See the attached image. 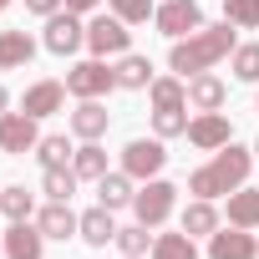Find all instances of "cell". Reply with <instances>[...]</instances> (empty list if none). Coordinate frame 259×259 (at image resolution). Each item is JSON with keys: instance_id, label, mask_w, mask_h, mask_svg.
Segmentation results:
<instances>
[{"instance_id": "obj_1", "label": "cell", "mask_w": 259, "mask_h": 259, "mask_svg": "<svg viewBox=\"0 0 259 259\" xmlns=\"http://www.w3.org/2000/svg\"><path fill=\"white\" fill-rule=\"evenodd\" d=\"M234 31L239 26H198L193 36H183V41H173V51H168V66L178 71V76H198V71H208V66H219L224 56H234Z\"/></svg>"}, {"instance_id": "obj_2", "label": "cell", "mask_w": 259, "mask_h": 259, "mask_svg": "<svg viewBox=\"0 0 259 259\" xmlns=\"http://www.w3.org/2000/svg\"><path fill=\"white\" fill-rule=\"evenodd\" d=\"M249 168H254L249 148L229 143V148H219L203 168H193V173H188V193H193V198H219V193H234V188H244Z\"/></svg>"}, {"instance_id": "obj_3", "label": "cell", "mask_w": 259, "mask_h": 259, "mask_svg": "<svg viewBox=\"0 0 259 259\" xmlns=\"http://www.w3.org/2000/svg\"><path fill=\"white\" fill-rule=\"evenodd\" d=\"M173 203H178V188H173L168 178H148V183L138 188V198H133V213H138V224L158 229V224H168Z\"/></svg>"}, {"instance_id": "obj_4", "label": "cell", "mask_w": 259, "mask_h": 259, "mask_svg": "<svg viewBox=\"0 0 259 259\" xmlns=\"http://www.w3.org/2000/svg\"><path fill=\"white\" fill-rule=\"evenodd\" d=\"M127 41H133V31H127V21L122 16H97V21H87V46H92V56H127Z\"/></svg>"}, {"instance_id": "obj_5", "label": "cell", "mask_w": 259, "mask_h": 259, "mask_svg": "<svg viewBox=\"0 0 259 259\" xmlns=\"http://www.w3.org/2000/svg\"><path fill=\"white\" fill-rule=\"evenodd\" d=\"M163 163H168V153H163V138H133L122 148V173H133V178H158L163 173Z\"/></svg>"}, {"instance_id": "obj_6", "label": "cell", "mask_w": 259, "mask_h": 259, "mask_svg": "<svg viewBox=\"0 0 259 259\" xmlns=\"http://www.w3.org/2000/svg\"><path fill=\"white\" fill-rule=\"evenodd\" d=\"M36 122L41 117H31V112H0V153H11V158L36 153V143H41Z\"/></svg>"}, {"instance_id": "obj_7", "label": "cell", "mask_w": 259, "mask_h": 259, "mask_svg": "<svg viewBox=\"0 0 259 259\" xmlns=\"http://www.w3.org/2000/svg\"><path fill=\"white\" fill-rule=\"evenodd\" d=\"M112 87H117V71H112L102 56H97V61H76V66L66 71V92L81 97V102H87V97H102V92H112Z\"/></svg>"}, {"instance_id": "obj_8", "label": "cell", "mask_w": 259, "mask_h": 259, "mask_svg": "<svg viewBox=\"0 0 259 259\" xmlns=\"http://www.w3.org/2000/svg\"><path fill=\"white\" fill-rule=\"evenodd\" d=\"M153 21H158V31L168 41H183V36H193L203 26V11H198V0H163Z\"/></svg>"}, {"instance_id": "obj_9", "label": "cell", "mask_w": 259, "mask_h": 259, "mask_svg": "<svg viewBox=\"0 0 259 259\" xmlns=\"http://www.w3.org/2000/svg\"><path fill=\"white\" fill-rule=\"evenodd\" d=\"M193 148H203V153H219V148H229L234 143V127H229V117L224 112H198V117H188V133H183Z\"/></svg>"}, {"instance_id": "obj_10", "label": "cell", "mask_w": 259, "mask_h": 259, "mask_svg": "<svg viewBox=\"0 0 259 259\" xmlns=\"http://www.w3.org/2000/svg\"><path fill=\"white\" fill-rule=\"evenodd\" d=\"M81 46H87V26H81V16H76V11H56V16L46 21V51L71 56V51H81Z\"/></svg>"}, {"instance_id": "obj_11", "label": "cell", "mask_w": 259, "mask_h": 259, "mask_svg": "<svg viewBox=\"0 0 259 259\" xmlns=\"http://www.w3.org/2000/svg\"><path fill=\"white\" fill-rule=\"evenodd\" d=\"M208 259H259V239L249 229H213L208 234Z\"/></svg>"}, {"instance_id": "obj_12", "label": "cell", "mask_w": 259, "mask_h": 259, "mask_svg": "<svg viewBox=\"0 0 259 259\" xmlns=\"http://www.w3.org/2000/svg\"><path fill=\"white\" fill-rule=\"evenodd\" d=\"M41 244H46V234L31 219H16L6 229V259H41Z\"/></svg>"}, {"instance_id": "obj_13", "label": "cell", "mask_w": 259, "mask_h": 259, "mask_svg": "<svg viewBox=\"0 0 259 259\" xmlns=\"http://www.w3.org/2000/svg\"><path fill=\"white\" fill-rule=\"evenodd\" d=\"M36 224H41L46 239H71V234H81V213H71V203H56V198L36 213Z\"/></svg>"}, {"instance_id": "obj_14", "label": "cell", "mask_w": 259, "mask_h": 259, "mask_svg": "<svg viewBox=\"0 0 259 259\" xmlns=\"http://www.w3.org/2000/svg\"><path fill=\"white\" fill-rule=\"evenodd\" d=\"M61 102H66V81H36V87H26L21 112H31V117H51V112H61Z\"/></svg>"}, {"instance_id": "obj_15", "label": "cell", "mask_w": 259, "mask_h": 259, "mask_svg": "<svg viewBox=\"0 0 259 259\" xmlns=\"http://www.w3.org/2000/svg\"><path fill=\"white\" fill-rule=\"evenodd\" d=\"M71 133H76L81 143H97V138L107 133V107H102L97 97H87V102L71 112Z\"/></svg>"}, {"instance_id": "obj_16", "label": "cell", "mask_w": 259, "mask_h": 259, "mask_svg": "<svg viewBox=\"0 0 259 259\" xmlns=\"http://www.w3.org/2000/svg\"><path fill=\"white\" fill-rule=\"evenodd\" d=\"M224 97H229V92H224V81H219L213 71H198V76L188 81V107H198V112H219Z\"/></svg>"}, {"instance_id": "obj_17", "label": "cell", "mask_w": 259, "mask_h": 259, "mask_svg": "<svg viewBox=\"0 0 259 259\" xmlns=\"http://www.w3.org/2000/svg\"><path fill=\"white\" fill-rule=\"evenodd\" d=\"M97 198H102V208H127V203L138 198L133 173H107V178H97Z\"/></svg>"}, {"instance_id": "obj_18", "label": "cell", "mask_w": 259, "mask_h": 259, "mask_svg": "<svg viewBox=\"0 0 259 259\" xmlns=\"http://www.w3.org/2000/svg\"><path fill=\"white\" fill-rule=\"evenodd\" d=\"M81 239H87L92 249L112 244V239H117V224H112V208H102V203H97V208H87V213H81Z\"/></svg>"}, {"instance_id": "obj_19", "label": "cell", "mask_w": 259, "mask_h": 259, "mask_svg": "<svg viewBox=\"0 0 259 259\" xmlns=\"http://www.w3.org/2000/svg\"><path fill=\"white\" fill-rule=\"evenodd\" d=\"M229 224L234 229H259V188H234L229 193Z\"/></svg>"}, {"instance_id": "obj_20", "label": "cell", "mask_w": 259, "mask_h": 259, "mask_svg": "<svg viewBox=\"0 0 259 259\" xmlns=\"http://www.w3.org/2000/svg\"><path fill=\"white\" fill-rule=\"evenodd\" d=\"M31 56H36V41H31L26 31H0V66H6V71L26 66Z\"/></svg>"}, {"instance_id": "obj_21", "label": "cell", "mask_w": 259, "mask_h": 259, "mask_svg": "<svg viewBox=\"0 0 259 259\" xmlns=\"http://www.w3.org/2000/svg\"><path fill=\"white\" fill-rule=\"evenodd\" d=\"M117 87H127V92H138V87H153V61L148 56H133V51H127L117 66Z\"/></svg>"}, {"instance_id": "obj_22", "label": "cell", "mask_w": 259, "mask_h": 259, "mask_svg": "<svg viewBox=\"0 0 259 259\" xmlns=\"http://www.w3.org/2000/svg\"><path fill=\"white\" fill-rule=\"evenodd\" d=\"M148 97H153V112L158 107H188V81L183 76H153Z\"/></svg>"}, {"instance_id": "obj_23", "label": "cell", "mask_w": 259, "mask_h": 259, "mask_svg": "<svg viewBox=\"0 0 259 259\" xmlns=\"http://www.w3.org/2000/svg\"><path fill=\"white\" fill-rule=\"evenodd\" d=\"M219 229V208H213V198H193L188 208H183V234H213Z\"/></svg>"}, {"instance_id": "obj_24", "label": "cell", "mask_w": 259, "mask_h": 259, "mask_svg": "<svg viewBox=\"0 0 259 259\" xmlns=\"http://www.w3.org/2000/svg\"><path fill=\"white\" fill-rule=\"evenodd\" d=\"M153 259H198V244H193V234H158L153 239Z\"/></svg>"}, {"instance_id": "obj_25", "label": "cell", "mask_w": 259, "mask_h": 259, "mask_svg": "<svg viewBox=\"0 0 259 259\" xmlns=\"http://www.w3.org/2000/svg\"><path fill=\"white\" fill-rule=\"evenodd\" d=\"M71 173H76V178H107V153H102L97 143H81V148L71 153Z\"/></svg>"}, {"instance_id": "obj_26", "label": "cell", "mask_w": 259, "mask_h": 259, "mask_svg": "<svg viewBox=\"0 0 259 259\" xmlns=\"http://www.w3.org/2000/svg\"><path fill=\"white\" fill-rule=\"evenodd\" d=\"M0 213H6L11 224H16V219H31V213H36V193H26L21 183L0 188Z\"/></svg>"}, {"instance_id": "obj_27", "label": "cell", "mask_w": 259, "mask_h": 259, "mask_svg": "<svg viewBox=\"0 0 259 259\" xmlns=\"http://www.w3.org/2000/svg\"><path fill=\"white\" fill-rule=\"evenodd\" d=\"M76 173L71 168H46V178H41V188H46V198H56V203H71V193H76Z\"/></svg>"}, {"instance_id": "obj_28", "label": "cell", "mask_w": 259, "mask_h": 259, "mask_svg": "<svg viewBox=\"0 0 259 259\" xmlns=\"http://www.w3.org/2000/svg\"><path fill=\"white\" fill-rule=\"evenodd\" d=\"M153 133L158 138H183L188 133V112L183 107H158L153 112Z\"/></svg>"}, {"instance_id": "obj_29", "label": "cell", "mask_w": 259, "mask_h": 259, "mask_svg": "<svg viewBox=\"0 0 259 259\" xmlns=\"http://www.w3.org/2000/svg\"><path fill=\"white\" fill-rule=\"evenodd\" d=\"M153 239H158V234H148V224L117 229V249H122V254H138V259H143V254H153Z\"/></svg>"}, {"instance_id": "obj_30", "label": "cell", "mask_w": 259, "mask_h": 259, "mask_svg": "<svg viewBox=\"0 0 259 259\" xmlns=\"http://www.w3.org/2000/svg\"><path fill=\"white\" fill-rule=\"evenodd\" d=\"M224 21L239 26V31H254L259 26V0H224Z\"/></svg>"}, {"instance_id": "obj_31", "label": "cell", "mask_w": 259, "mask_h": 259, "mask_svg": "<svg viewBox=\"0 0 259 259\" xmlns=\"http://www.w3.org/2000/svg\"><path fill=\"white\" fill-rule=\"evenodd\" d=\"M76 148L66 143V138H41L36 143V158H41V168H66V158H71Z\"/></svg>"}, {"instance_id": "obj_32", "label": "cell", "mask_w": 259, "mask_h": 259, "mask_svg": "<svg viewBox=\"0 0 259 259\" xmlns=\"http://www.w3.org/2000/svg\"><path fill=\"white\" fill-rule=\"evenodd\" d=\"M107 6H112V16H122L127 26H143L148 16H158L153 0H107Z\"/></svg>"}, {"instance_id": "obj_33", "label": "cell", "mask_w": 259, "mask_h": 259, "mask_svg": "<svg viewBox=\"0 0 259 259\" xmlns=\"http://www.w3.org/2000/svg\"><path fill=\"white\" fill-rule=\"evenodd\" d=\"M234 76L239 81H259V46H234Z\"/></svg>"}, {"instance_id": "obj_34", "label": "cell", "mask_w": 259, "mask_h": 259, "mask_svg": "<svg viewBox=\"0 0 259 259\" xmlns=\"http://www.w3.org/2000/svg\"><path fill=\"white\" fill-rule=\"evenodd\" d=\"M61 6H66V0H26V11H31V16H41V21H51Z\"/></svg>"}, {"instance_id": "obj_35", "label": "cell", "mask_w": 259, "mask_h": 259, "mask_svg": "<svg viewBox=\"0 0 259 259\" xmlns=\"http://www.w3.org/2000/svg\"><path fill=\"white\" fill-rule=\"evenodd\" d=\"M66 11H76V16H87V11H97V0H66Z\"/></svg>"}, {"instance_id": "obj_36", "label": "cell", "mask_w": 259, "mask_h": 259, "mask_svg": "<svg viewBox=\"0 0 259 259\" xmlns=\"http://www.w3.org/2000/svg\"><path fill=\"white\" fill-rule=\"evenodd\" d=\"M6 102H11V97H6V87H0V112H6Z\"/></svg>"}, {"instance_id": "obj_37", "label": "cell", "mask_w": 259, "mask_h": 259, "mask_svg": "<svg viewBox=\"0 0 259 259\" xmlns=\"http://www.w3.org/2000/svg\"><path fill=\"white\" fill-rule=\"evenodd\" d=\"M0 254H6V234H0Z\"/></svg>"}, {"instance_id": "obj_38", "label": "cell", "mask_w": 259, "mask_h": 259, "mask_svg": "<svg viewBox=\"0 0 259 259\" xmlns=\"http://www.w3.org/2000/svg\"><path fill=\"white\" fill-rule=\"evenodd\" d=\"M122 259H138V254H122ZM143 259H148V254H143Z\"/></svg>"}, {"instance_id": "obj_39", "label": "cell", "mask_w": 259, "mask_h": 259, "mask_svg": "<svg viewBox=\"0 0 259 259\" xmlns=\"http://www.w3.org/2000/svg\"><path fill=\"white\" fill-rule=\"evenodd\" d=\"M6 6H11V0H0V11H6Z\"/></svg>"}, {"instance_id": "obj_40", "label": "cell", "mask_w": 259, "mask_h": 259, "mask_svg": "<svg viewBox=\"0 0 259 259\" xmlns=\"http://www.w3.org/2000/svg\"><path fill=\"white\" fill-rule=\"evenodd\" d=\"M254 153H259V143H254Z\"/></svg>"}]
</instances>
